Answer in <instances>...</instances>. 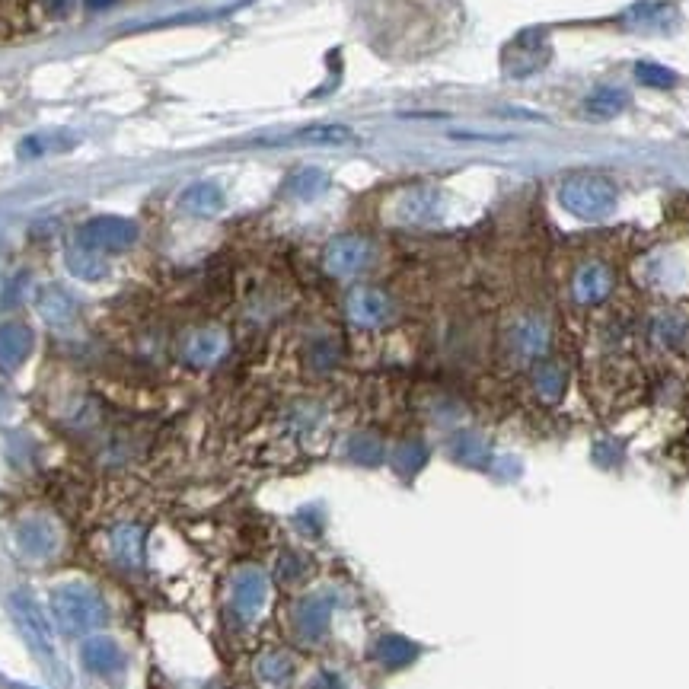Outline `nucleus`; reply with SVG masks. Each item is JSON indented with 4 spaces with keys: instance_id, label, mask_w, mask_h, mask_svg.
I'll return each instance as SVG.
<instances>
[{
    "instance_id": "nucleus-10",
    "label": "nucleus",
    "mask_w": 689,
    "mask_h": 689,
    "mask_svg": "<svg viewBox=\"0 0 689 689\" xmlns=\"http://www.w3.org/2000/svg\"><path fill=\"white\" fill-rule=\"evenodd\" d=\"M610 291H613V275H610V268L600 262L584 265L575 275V284H571V294H575V300H581V304H600Z\"/></svg>"
},
{
    "instance_id": "nucleus-9",
    "label": "nucleus",
    "mask_w": 689,
    "mask_h": 689,
    "mask_svg": "<svg viewBox=\"0 0 689 689\" xmlns=\"http://www.w3.org/2000/svg\"><path fill=\"white\" fill-rule=\"evenodd\" d=\"M268 597V581L259 568H243L237 578H233V591H230V603H233V610H237L243 619H252L259 610H262V603Z\"/></svg>"
},
{
    "instance_id": "nucleus-20",
    "label": "nucleus",
    "mask_w": 689,
    "mask_h": 689,
    "mask_svg": "<svg viewBox=\"0 0 689 689\" xmlns=\"http://www.w3.org/2000/svg\"><path fill=\"white\" fill-rule=\"evenodd\" d=\"M635 77L642 87H651V90H670V87H677V74L670 71V67L664 64H654V61H638L635 64Z\"/></svg>"
},
{
    "instance_id": "nucleus-15",
    "label": "nucleus",
    "mask_w": 689,
    "mask_h": 689,
    "mask_svg": "<svg viewBox=\"0 0 689 689\" xmlns=\"http://www.w3.org/2000/svg\"><path fill=\"white\" fill-rule=\"evenodd\" d=\"M329 613H332V603L323 594H313L297 607V632L304 638H319L329 626Z\"/></svg>"
},
{
    "instance_id": "nucleus-1",
    "label": "nucleus",
    "mask_w": 689,
    "mask_h": 689,
    "mask_svg": "<svg viewBox=\"0 0 689 689\" xmlns=\"http://www.w3.org/2000/svg\"><path fill=\"white\" fill-rule=\"evenodd\" d=\"M52 616L64 632H90L106 623V603L87 584H61L52 594Z\"/></svg>"
},
{
    "instance_id": "nucleus-14",
    "label": "nucleus",
    "mask_w": 689,
    "mask_h": 689,
    "mask_svg": "<svg viewBox=\"0 0 689 689\" xmlns=\"http://www.w3.org/2000/svg\"><path fill=\"white\" fill-rule=\"evenodd\" d=\"M16 543L32 559H45L52 556L55 546H58V536L55 530L45 524V520H26V524L16 530Z\"/></svg>"
},
{
    "instance_id": "nucleus-7",
    "label": "nucleus",
    "mask_w": 689,
    "mask_h": 689,
    "mask_svg": "<svg viewBox=\"0 0 689 689\" xmlns=\"http://www.w3.org/2000/svg\"><path fill=\"white\" fill-rule=\"evenodd\" d=\"M393 313L390 297L377 288H355L348 297V319L361 329H377L383 326Z\"/></svg>"
},
{
    "instance_id": "nucleus-19",
    "label": "nucleus",
    "mask_w": 689,
    "mask_h": 689,
    "mask_svg": "<svg viewBox=\"0 0 689 689\" xmlns=\"http://www.w3.org/2000/svg\"><path fill=\"white\" fill-rule=\"evenodd\" d=\"M74 144L71 134H61V131H39V134H29V138L20 144V154L23 157H42V154H52V150H67Z\"/></svg>"
},
{
    "instance_id": "nucleus-22",
    "label": "nucleus",
    "mask_w": 689,
    "mask_h": 689,
    "mask_svg": "<svg viewBox=\"0 0 689 689\" xmlns=\"http://www.w3.org/2000/svg\"><path fill=\"white\" fill-rule=\"evenodd\" d=\"M377 658L390 667H399V664L415 658V648L406 642V638H383V642L377 645Z\"/></svg>"
},
{
    "instance_id": "nucleus-24",
    "label": "nucleus",
    "mask_w": 689,
    "mask_h": 689,
    "mask_svg": "<svg viewBox=\"0 0 689 689\" xmlns=\"http://www.w3.org/2000/svg\"><path fill=\"white\" fill-rule=\"evenodd\" d=\"M259 674L265 680L281 683V680L291 677V664H288V658H281V654H268V658H262V664H259Z\"/></svg>"
},
{
    "instance_id": "nucleus-25",
    "label": "nucleus",
    "mask_w": 689,
    "mask_h": 689,
    "mask_svg": "<svg viewBox=\"0 0 689 689\" xmlns=\"http://www.w3.org/2000/svg\"><path fill=\"white\" fill-rule=\"evenodd\" d=\"M536 383H540V390L549 396V399H556L562 393V374H559V367L556 364H543L540 367V377H536Z\"/></svg>"
},
{
    "instance_id": "nucleus-4",
    "label": "nucleus",
    "mask_w": 689,
    "mask_h": 689,
    "mask_svg": "<svg viewBox=\"0 0 689 689\" xmlns=\"http://www.w3.org/2000/svg\"><path fill=\"white\" fill-rule=\"evenodd\" d=\"M10 610L20 632L26 635V642L36 648L39 654H52L55 651V635H52V623L45 619L39 600L32 597L29 591H16L10 597Z\"/></svg>"
},
{
    "instance_id": "nucleus-5",
    "label": "nucleus",
    "mask_w": 689,
    "mask_h": 689,
    "mask_svg": "<svg viewBox=\"0 0 689 689\" xmlns=\"http://www.w3.org/2000/svg\"><path fill=\"white\" fill-rule=\"evenodd\" d=\"M374 249L371 243H367L364 237H355V233H345V237H335L329 246H326V272L335 275V278H351L367 268V262H371Z\"/></svg>"
},
{
    "instance_id": "nucleus-8",
    "label": "nucleus",
    "mask_w": 689,
    "mask_h": 689,
    "mask_svg": "<svg viewBox=\"0 0 689 689\" xmlns=\"http://www.w3.org/2000/svg\"><path fill=\"white\" fill-rule=\"evenodd\" d=\"M36 335L26 323H0V371L13 374L29 361Z\"/></svg>"
},
{
    "instance_id": "nucleus-2",
    "label": "nucleus",
    "mask_w": 689,
    "mask_h": 689,
    "mask_svg": "<svg viewBox=\"0 0 689 689\" xmlns=\"http://www.w3.org/2000/svg\"><path fill=\"white\" fill-rule=\"evenodd\" d=\"M559 198L565 211H571L575 217H584V221H600L616 208V186L600 173H575L562 182Z\"/></svg>"
},
{
    "instance_id": "nucleus-28",
    "label": "nucleus",
    "mask_w": 689,
    "mask_h": 689,
    "mask_svg": "<svg viewBox=\"0 0 689 689\" xmlns=\"http://www.w3.org/2000/svg\"><path fill=\"white\" fill-rule=\"evenodd\" d=\"M16 689H29V686H16Z\"/></svg>"
},
{
    "instance_id": "nucleus-26",
    "label": "nucleus",
    "mask_w": 689,
    "mask_h": 689,
    "mask_svg": "<svg viewBox=\"0 0 689 689\" xmlns=\"http://www.w3.org/2000/svg\"><path fill=\"white\" fill-rule=\"evenodd\" d=\"M115 0H87V7L90 10H106V7H112Z\"/></svg>"
},
{
    "instance_id": "nucleus-27",
    "label": "nucleus",
    "mask_w": 689,
    "mask_h": 689,
    "mask_svg": "<svg viewBox=\"0 0 689 689\" xmlns=\"http://www.w3.org/2000/svg\"><path fill=\"white\" fill-rule=\"evenodd\" d=\"M67 7V0H48V10H52V13H61Z\"/></svg>"
},
{
    "instance_id": "nucleus-17",
    "label": "nucleus",
    "mask_w": 689,
    "mask_h": 689,
    "mask_svg": "<svg viewBox=\"0 0 689 689\" xmlns=\"http://www.w3.org/2000/svg\"><path fill=\"white\" fill-rule=\"evenodd\" d=\"M39 313L45 316V323L67 326L74 319V300L67 297L61 288H45L39 294Z\"/></svg>"
},
{
    "instance_id": "nucleus-6",
    "label": "nucleus",
    "mask_w": 689,
    "mask_h": 689,
    "mask_svg": "<svg viewBox=\"0 0 689 689\" xmlns=\"http://www.w3.org/2000/svg\"><path fill=\"white\" fill-rule=\"evenodd\" d=\"M80 658H83V667H87L90 674L106 677V680L119 677L122 667H125V654H122L119 642H115V638H109V635L87 638V642H83V648H80Z\"/></svg>"
},
{
    "instance_id": "nucleus-12",
    "label": "nucleus",
    "mask_w": 689,
    "mask_h": 689,
    "mask_svg": "<svg viewBox=\"0 0 689 689\" xmlns=\"http://www.w3.org/2000/svg\"><path fill=\"white\" fill-rule=\"evenodd\" d=\"M179 205H182V211H189L195 217H211L224 208V189L211 179L192 182V186L179 195Z\"/></svg>"
},
{
    "instance_id": "nucleus-16",
    "label": "nucleus",
    "mask_w": 689,
    "mask_h": 689,
    "mask_svg": "<svg viewBox=\"0 0 689 689\" xmlns=\"http://www.w3.org/2000/svg\"><path fill=\"white\" fill-rule=\"evenodd\" d=\"M112 556L125 568H138L144 562V533L138 527L112 530Z\"/></svg>"
},
{
    "instance_id": "nucleus-3",
    "label": "nucleus",
    "mask_w": 689,
    "mask_h": 689,
    "mask_svg": "<svg viewBox=\"0 0 689 689\" xmlns=\"http://www.w3.org/2000/svg\"><path fill=\"white\" fill-rule=\"evenodd\" d=\"M138 240V224L128 221V217H93L80 230H77V246L99 252V256H106V252H122L128 246H134Z\"/></svg>"
},
{
    "instance_id": "nucleus-21",
    "label": "nucleus",
    "mask_w": 689,
    "mask_h": 689,
    "mask_svg": "<svg viewBox=\"0 0 689 689\" xmlns=\"http://www.w3.org/2000/svg\"><path fill=\"white\" fill-rule=\"evenodd\" d=\"M67 268H71L74 275L80 278H99L106 272V265H103V256L99 252H90V249H83L74 243V249L67 252Z\"/></svg>"
},
{
    "instance_id": "nucleus-13",
    "label": "nucleus",
    "mask_w": 689,
    "mask_h": 689,
    "mask_svg": "<svg viewBox=\"0 0 689 689\" xmlns=\"http://www.w3.org/2000/svg\"><path fill=\"white\" fill-rule=\"evenodd\" d=\"M186 358L198 367H208L214 361L224 358L227 351V335L221 329H201V332H192L189 342H186Z\"/></svg>"
},
{
    "instance_id": "nucleus-18",
    "label": "nucleus",
    "mask_w": 689,
    "mask_h": 689,
    "mask_svg": "<svg viewBox=\"0 0 689 689\" xmlns=\"http://www.w3.org/2000/svg\"><path fill=\"white\" fill-rule=\"evenodd\" d=\"M629 106V96L623 90H597L584 99V109L594 115V119H613Z\"/></svg>"
},
{
    "instance_id": "nucleus-11",
    "label": "nucleus",
    "mask_w": 689,
    "mask_h": 689,
    "mask_svg": "<svg viewBox=\"0 0 689 689\" xmlns=\"http://www.w3.org/2000/svg\"><path fill=\"white\" fill-rule=\"evenodd\" d=\"M291 141L300 144H316V147H345L351 141H358L355 128H348L342 122H313L291 131Z\"/></svg>"
},
{
    "instance_id": "nucleus-23",
    "label": "nucleus",
    "mask_w": 689,
    "mask_h": 689,
    "mask_svg": "<svg viewBox=\"0 0 689 689\" xmlns=\"http://www.w3.org/2000/svg\"><path fill=\"white\" fill-rule=\"evenodd\" d=\"M291 189L300 195V198H313L319 189H326V176L319 170H300L291 176Z\"/></svg>"
}]
</instances>
